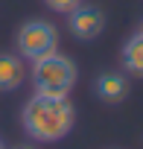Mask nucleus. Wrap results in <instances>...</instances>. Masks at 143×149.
Here are the masks:
<instances>
[{
  "label": "nucleus",
  "instance_id": "1",
  "mask_svg": "<svg viewBox=\"0 0 143 149\" xmlns=\"http://www.w3.org/2000/svg\"><path fill=\"white\" fill-rule=\"evenodd\" d=\"M24 132L38 140V143H56L64 140L73 132L76 123V108L70 105L67 97H47V94H32L21 111Z\"/></svg>",
  "mask_w": 143,
  "mask_h": 149
},
{
  "label": "nucleus",
  "instance_id": "2",
  "mask_svg": "<svg viewBox=\"0 0 143 149\" xmlns=\"http://www.w3.org/2000/svg\"><path fill=\"white\" fill-rule=\"evenodd\" d=\"M76 76H79V70H76L73 58L61 56L58 50L32 61V85H35V94L67 97L70 91H73V85H76Z\"/></svg>",
  "mask_w": 143,
  "mask_h": 149
},
{
  "label": "nucleus",
  "instance_id": "3",
  "mask_svg": "<svg viewBox=\"0 0 143 149\" xmlns=\"http://www.w3.org/2000/svg\"><path fill=\"white\" fill-rule=\"evenodd\" d=\"M15 47H18L21 58H29V61L44 58V56L58 50V29L50 21H41V18L26 21L15 35Z\"/></svg>",
  "mask_w": 143,
  "mask_h": 149
},
{
  "label": "nucleus",
  "instance_id": "4",
  "mask_svg": "<svg viewBox=\"0 0 143 149\" xmlns=\"http://www.w3.org/2000/svg\"><path fill=\"white\" fill-rule=\"evenodd\" d=\"M67 26H70V32H73L79 41H94L105 29V12L99 6L79 3L73 12H67Z\"/></svg>",
  "mask_w": 143,
  "mask_h": 149
},
{
  "label": "nucleus",
  "instance_id": "5",
  "mask_svg": "<svg viewBox=\"0 0 143 149\" xmlns=\"http://www.w3.org/2000/svg\"><path fill=\"white\" fill-rule=\"evenodd\" d=\"M26 79V67L18 53H0V91H18Z\"/></svg>",
  "mask_w": 143,
  "mask_h": 149
},
{
  "label": "nucleus",
  "instance_id": "6",
  "mask_svg": "<svg viewBox=\"0 0 143 149\" xmlns=\"http://www.w3.org/2000/svg\"><path fill=\"white\" fill-rule=\"evenodd\" d=\"M94 91L102 102H123L128 97V79L123 73H99L94 82Z\"/></svg>",
  "mask_w": 143,
  "mask_h": 149
},
{
  "label": "nucleus",
  "instance_id": "7",
  "mask_svg": "<svg viewBox=\"0 0 143 149\" xmlns=\"http://www.w3.org/2000/svg\"><path fill=\"white\" fill-rule=\"evenodd\" d=\"M123 67L131 73V76H143V32L137 29L134 35H128V41L123 44Z\"/></svg>",
  "mask_w": 143,
  "mask_h": 149
},
{
  "label": "nucleus",
  "instance_id": "8",
  "mask_svg": "<svg viewBox=\"0 0 143 149\" xmlns=\"http://www.w3.org/2000/svg\"><path fill=\"white\" fill-rule=\"evenodd\" d=\"M44 3H47V9H53V12H73L79 3H82V0H44Z\"/></svg>",
  "mask_w": 143,
  "mask_h": 149
},
{
  "label": "nucleus",
  "instance_id": "9",
  "mask_svg": "<svg viewBox=\"0 0 143 149\" xmlns=\"http://www.w3.org/2000/svg\"><path fill=\"white\" fill-rule=\"evenodd\" d=\"M0 149H6V143H3V137H0Z\"/></svg>",
  "mask_w": 143,
  "mask_h": 149
},
{
  "label": "nucleus",
  "instance_id": "10",
  "mask_svg": "<svg viewBox=\"0 0 143 149\" xmlns=\"http://www.w3.org/2000/svg\"><path fill=\"white\" fill-rule=\"evenodd\" d=\"M15 149H32V146H15Z\"/></svg>",
  "mask_w": 143,
  "mask_h": 149
}]
</instances>
